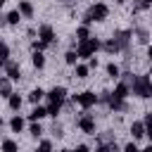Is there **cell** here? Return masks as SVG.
<instances>
[{
    "mask_svg": "<svg viewBox=\"0 0 152 152\" xmlns=\"http://www.w3.org/2000/svg\"><path fill=\"white\" fill-rule=\"evenodd\" d=\"M45 116H48V107H40V104H36V107H33V112L28 114V119H31L33 124H36V121H40V119H45Z\"/></svg>",
    "mask_w": 152,
    "mask_h": 152,
    "instance_id": "4fadbf2b",
    "label": "cell"
},
{
    "mask_svg": "<svg viewBox=\"0 0 152 152\" xmlns=\"http://www.w3.org/2000/svg\"><path fill=\"white\" fill-rule=\"evenodd\" d=\"M131 93L135 97H140V100H150L152 97V78L150 76H138L133 88H131Z\"/></svg>",
    "mask_w": 152,
    "mask_h": 152,
    "instance_id": "7a4b0ae2",
    "label": "cell"
},
{
    "mask_svg": "<svg viewBox=\"0 0 152 152\" xmlns=\"http://www.w3.org/2000/svg\"><path fill=\"white\" fill-rule=\"evenodd\" d=\"M124 152H142V150H138V147H135V142H128V145L124 147Z\"/></svg>",
    "mask_w": 152,
    "mask_h": 152,
    "instance_id": "74e56055",
    "label": "cell"
},
{
    "mask_svg": "<svg viewBox=\"0 0 152 152\" xmlns=\"http://www.w3.org/2000/svg\"><path fill=\"white\" fill-rule=\"evenodd\" d=\"M62 112V104L59 102H50L48 104V116H52V119H57V114Z\"/></svg>",
    "mask_w": 152,
    "mask_h": 152,
    "instance_id": "4316f807",
    "label": "cell"
},
{
    "mask_svg": "<svg viewBox=\"0 0 152 152\" xmlns=\"http://www.w3.org/2000/svg\"><path fill=\"white\" fill-rule=\"evenodd\" d=\"M142 152H152V145H147V147H145V150H142Z\"/></svg>",
    "mask_w": 152,
    "mask_h": 152,
    "instance_id": "7bdbcfd3",
    "label": "cell"
},
{
    "mask_svg": "<svg viewBox=\"0 0 152 152\" xmlns=\"http://www.w3.org/2000/svg\"><path fill=\"white\" fill-rule=\"evenodd\" d=\"M28 133H31L33 138H40V135H43V126H40V124H31V128H28Z\"/></svg>",
    "mask_w": 152,
    "mask_h": 152,
    "instance_id": "e575fe53",
    "label": "cell"
},
{
    "mask_svg": "<svg viewBox=\"0 0 152 152\" xmlns=\"http://www.w3.org/2000/svg\"><path fill=\"white\" fill-rule=\"evenodd\" d=\"M100 102L109 104V102H112V93H109V90H102V93H100Z\"/></svg>",
    "mask_w": 152,
    "mask_h": 152,
    "instance_id": "8d00e7d4",
    "label": "cell"
},
{
    "mask_svg": "<svg viewBox=\"0 0 152 152\" xmlns=\"http://www.w3.org/2000/svg\"><path fill=\"white\" fill-rule=\"evenodd\" d=\"M78 59H81V57H78V52H76V50H69V52L64 55V62H66V64H71V66H76V62H78Z\"/></svg>",
    "mask_w": 152,
    "mask_h": 152,
    "instance_id": "cb8c5ba5",
    "label": "cell"
},
{
    "mask_svg": "<svg viewBox=\"0 0 152 152\" xmlns=\"http://www.w3.org/2000/svg\"><path fill=\"white\" fill-rule=\"evenodd\" d=\"M57 152H71V150H57Z\"/></svg>",
    "mask_w": 152,
    "mask_h": 152,
    "instance_id": "bcb514c9",
    "label": "cell"
},
{
    "mask_svg": "<svg viewBox=\"0 0 152 152\" xmlns=\"http://www.w3.org/2000/svg\"><path fill=\"white\" fill-rule=\"evenodd\" d=\"M97 64H100L97 57H90V59H88V66H90V69H97Z\"/></svg>",
    "mask_w": 152,
    "mask_h": 152,
    "instance_id": "f35d334b",
    "label": "cell"
},
{
    "mask_svg": "<svg viewBox=\"0 0 152 152\" xmlns=\"http://www.w3.org/2000/svg\"><path fill=\"white\" fill-rule=\"evenodd\" d=\"M147 57H150V59H152V45H150V48H147Z\"/></svg>",
    "mask_w": 152,
    "mask_h": 152,
    "instance_id": "b9f144b4",
    "label": "cell"
},
{
    "mask_svg": "<svg viewBox=\"0 0 152 152\" xmlns=\"http://www.w3.org/2000/svg\"><path fill=\"white\" fill-rule=\"evenodd\" d=\"M21 102H24V100L19 97V93H14V95H12L10 100H7V104H10V109H14V112H19V107H21Z\"/></svg>",
    "mask_w": 152,
    "mask_h": 152,
    "instance_id": "603a6c76",
    "label": "cell"
},
{
    "mask_svg": "<svg viewBox=\"0 0 152 152\" xmlns=\"http://www.w3.org/2000/svg\"><path fill=\"white\" fill-rule=\"evenodd\" d=\"M52 135H55V138H64V126H62L59 121L52 124Z\"/></svg>",
    "mask_w": 152,
    "mask_h": 152,
    "instance_id": "1f68e13d",
    "label": "cell"
},
{
    "mask_svg": "<svg viewBox=\"0 0 152 152\" xmlns=\"http://www.w3.org/2000/svg\"><path fill=\"white\" fill-rule=\"evenodd\" d=\"M31 62H33L36 69H43V66H45V55H43V52H33V55H31Z\"/></svg>",
    "mask_w": 152,
    "mask_h": 152,
    "instance_id": "7402d4cb",
    "label": "cell"
},
{
    "mask_svg": "<svg viewBox=\"0 0 152 152\" xmlns=\"http://www.w3.org/2000/svg\"><path fill=\"white\" fill-rule=\"evenodd\" d=\"M124 2H126V0H116V5H124Z\"/></svg>",
    "mask_w": 152,
    "mask_h": 152,
    "instance_id": "ee69618b",
    "label": "cell"
},
{
    "mask_svg": "<svg viewBox=\"0 0 152 152\" xmlns=\"http://www.w3.org/2000/svg\"><path fill=\"white\" fill-rule=\"evenodd\" d=\"M145 128H147V138L152 140V112H145Z\"/></svg>",
    "mask_w": 152,
    "mask_h": 152,
    "instance_id": "f546056e",
    "label": "cell"
},
{
    "mask_svg": "<svg viewBox=\"0 0 152 152\" xmlns=\"http://www.w3.org/2000/svg\"><path fill=\"white\" fill-rule=\"evenodd\" d=\"M5 2H7V0H0V5H5Z\"/></svg>",
    "mask_w": 152,
    "mask_h": 152,
    "instance_id": "7dc6e473",
    "label": "cell"
},
{
    "mask_svg": "<svg viewBox=\"0 0 152 152\" xmlns=\"http://www.w3.org/2000/svg\"><path fill=\"white\" fill-rule=\"evenodd\" d=\"M131 135H133V140H138V138H142V135H147V128H145V121H133V124H131Z\"/></svg>",
    "mask_w": 152,
    "mask_h": 152,
    "instance_id": "30bf717a",
    "label": "cell"
},
{
    "mask_svg": "<svg viewBox=\"0 0 152 152\" xmlns=\"http://www.w3.org/2000/svg\"><path fill=\"white\" fill-rule=\"evenodd\" d=\"M0 62H2V64L10 62V45H7V43H2V48H0Z\"/></svg>",
    "mask_w": 152,
    "mask_h": 152,
    "instance_id": "f1b7e54d",
    "label": "cell"
},
{
    "mask_svg": "<svg viewBox=\"0 0 152 152\" xmlns=\"http://www.w3.org/2000/svg\"><path fill=\"white\" fill-rule=\"evenodd\" d=\"M107 17H109V7H107L104 2H95V5H90L88 12L83 14V24L90 26L93 21H104Z\"/></svg>",
    "mask_w": 152,
    "mask_h": 152,
    "instance_id": "6da1fadb",
    "label": "cell"
},
{
    "mask_svg": "<svg viewBox=\"0 0 152 152\" xmlns=\"http://www.w3.org/2000/svg\"><path fill=\"white\" fill-rule=\"evenodd\" d=\"M10 128H12L14 133H21V131H24V119H21V116H12V119H10Z\"/></svg>",
    "mask_w": 152,
    "mask_h": 152,
    "instance_id": "d6986e66",
    "label": "cell"
},
{
    "mask_svg": "<svg viewBox=\"0 0 152 152\" xmlns=\"http://www.w3.org/2000/svg\"><path fill=\"white\" fill-rule=\"evenodd\" d=\"M0 95H2V97H7V100L14 95V93H12V81H10L7 76H2V78H0Z\"/></svg>",
    "mask_w": 152,
    "mask_h": 152,
    "instance_id": "7c38bea8",
    "label": "cell"
},
{
    "mask_svg": "<svg viewBox=\"0 0 152 152\" xmlns=\"http://www.w3.org/2000/svg\"><path fill=\"white\" fill-rule=\"evenodd\" d=\"M45 48H48V43H43V40H40V38H38V40H33V43H31V50H33V52H43V50H45Z\"/></svg>",
    "mask_w": 152,
    "mask_h": 152,
    "instance_id": "836d02e7",
    "label": "cell"
},
{
    "mask_svg": "<svg viewBox=\"0 0 152 152\" xmlns=\"http://www.w3.org/2000/svg\"><path fill=\"white\" fill-rule=\"evenodd\" d=\"M36 152H52V142L50 140H40L38 147H36Z\"/></svg>",
    "mask_w": 152,
    "mask_h": 152,
    "instance_id": "d6a6232c",
    "label": "cell"
},
{
    "mask_svg": "<svg viewBox=\"0 0 152 152\" xmlns=\"http://www.w3.org/2000/svg\"><path fill=\"white\" fill-rule=\"evenodd\" d=\"M97 152H112L109 145H97Z\"/></svg>",
    "mask_w": 152,
    "mask_h": 152,
    "instance_id": "60d3db41",
    "label": "cell"
},
{
    "mask_svg": "<svg viewBox=\"0 0 152 152\" xmlns=\"http://www.w3.org/2000/svg\"><path fill=\"white\" fill-rule=\"evenodd\" d=\"M109 109H112V112H126V109H128V104H126V100H116V97L112 95V102H109Z\"/></svg>",
    "mask_w": 152,
    "mask_h": 152,
    "instance_id": "2e32d148",
    "label": "cell"
},
{
    "mask_svg": "<svg viewBox=\"0 0 152 152\" xmlns=\"http://www.w3.org/2000/svg\"><path fill=\"white\" fill-rule=\"evenodd\" d=\"M76 126H78L83 133H88V135H95V119H93V114H88V109H83V112L78 114V119H76Z\"/></svg>",
    "mask_w": 152,
    "mask_h": 152,
    "instance_id": "5b68a950",
    "label": "cell"
},
{
    "mask_svg": "<svg viewBox=\"0 0 152 152\" xmlns=\"http://www.w3.org/2000/svg\"><path fill=\"white\" fill-rule=\"evenodd\" d=\"M74 102H78L83 109H90V107H95L97 102H100V95H95L93 90H83V93H78V95H74L71 97Z\"/></svg>",
    "mask_w": 152,
    "mask_h": 152,
    "instance_id": "277c9868",
    "label": "cell"
},
{
    "mask_svg": "<svg viewBox=\"0 0 152 152\" xmlns=\"http://www.w3.org/2000/svg\"><path fill=\"white\" fill-rule=\"evenodd\" d=\"M71 152H90V147H88V145H78V147L71 150Z\"/></svg>",
    "mask_w": 152,
    "mask_h": 152,
    "instance_id": "ab89813d",
    "label": "cell"
},
{
    "mask_svg": "<svg viewBox=\"0 0 152 152\" xmlns=\"http://www.w3.org/2000/svg\"><path fill=\"white\" fill-rule=\"evenodd\" d=\"M107 74H109L112 78H121V69H119V64L109 62V64H107Z\"/></svg>",
    "mask_w": 152,
    "mask_h": 152,
    "instance_id": "484cf974",
    "label": "cell"
},
{
    "mask_svg": "<svg viewBox=\"0 0 152 152\" xmlns=\"http://www.w3.org/2000/svg\"><path fill=\"white\" fill-rule=\"evenodd\" d=\"M19 12H21V17H26V19H31L33 17V5L28 2V0H19V7H17Z\"/></svg>",
    "mask_w": 152,
    "mask_h": 152,
    "instance_id": "5bb4252c",
    "label": "cell"
},
{
    "mask_svg": "<svg viewBox=\"0 0 152 152\" xmlns=\"http://www.w3.org/2000/svg\"><path fill=\"white\" fill-rule=\"evenodd\" d=\"M5 66V76L10 78V81H19V76H21V69H19V64L17 62H7V64H2Z\"/></svg>",
    "mask_w": 152,
    "mask_h": 152,
    "instance_id": "9c48e42d",
    "label": "cell"
},
{
    "mask_svg": "<svg viewBox=\"0 0 152 152\" xmlns=\"http://www.w3.org/2000/svg\"><path fill=\"white\" fill-rule=\"evenodd\" d=\"M133 33H135L138 43H147V40H150V31H147V28H142V26H138V28H135Z\"/></svg>",
    "mask_w": 152,
    "mask_h": 152,
    "instance_id": "44dd1931",
    "label": "cell"
},
{
    "mask_svg": "<svg viewBox=\"0 0 152 152\" xmlns=\"http://www.w3.org/2000/svg\"><path fill=\"white\" fill-rule=\"evenodd\" d=\"M48 100H50V102L64 104V102H66V88H64V86H55V88L48 93Z\"/></svg>",
    "mask_w": 152,
    "mask_h": 152,
    "instance_id": "ba28073f",
    "label": "cell"
},
{
    "mask_svg": "<svg viewBox=\"0 0 152 152\" xmlns=\"http://www.w3.org/2000/svg\"><path fill=\"white\" fill-rule=\"evenodd\" d=\"M38 38L43 40V43H48V45H52L57 38H55V28L50 26V24H40L38 26Z\"/></svg>",
    "mask_w": 152,
    "mask_h": 152,
    "instance_id": "8992f818",
    "label": "cell"
},
{
    "mask_svg": "<svg viewBox=\"0 0 152 152\" xmlns=\"http://www.w3.org/2000/svg\"><path fill=\"white\" fill-rule=\"evenodd\" d=\"M102 48V43L97 40V38H88V40H81L78 45H76V52H78V57L81 59H90V57H95V52Z\"/></svg>",
    "mask_w": 152,
    "mask_h": 152,
    "instance_id": "3957f363",
    "label": "cell"
},
{
    "mask_svg": "<svg viewBox=\"0 0 152 152\" xmlns=\"http://www.w3.org/2000/svg\"><path fill=\"white\" fill-rule=\"evenodd\" d=\"M88 74H90L88 64H76V78H88Z\"/></svg>",
    "mask_w": 152,
    "mask_h": 152,
    "instance_id": "d4e9b609",
    "label": "cell"
},
{
    "mask_svg": "<svg viewBox=\"0 0 152 152\" xmlns=\"http://www.w3.org/2000/svg\"><path fill=\"white\" fill-rule=\"evenodd\" d=\"M88 38H93V36H90V26H86V24H81V26L76 28V40L81 43V40H88Z\"/></svg>",
    "mask_w": 152,
    "mask_h": 152,
    "instance_id": "9a60e30c",
    "label": "cell"
},
{
    "mask_svg": "<svg viewBox=\"0 0 152 152\" xmlns=\"http://www.w3.org/2000/svg\"><path fill=\"white\" fill-rule=\"evenodd\" d=\"M145 2H147V5H150V7H152V0H145Z\"/></svg>",
    "mask_w": 152,
    "mask_h": 152,
    "instance_id": "f6af8a7d",
    "label": "cell"
},
{
    "mask_svg": "<svg viewBox=\"0 0 152 152\" xmlns=\"http://www.w3.org/2000/svg\"><path fill=\"white\" fill-rule=\"evenodd\" d=\"M19 19H21V12L19 10H12V12L5 14V24H12L14 26V24H19Z\"/></svg>",
    "mask_w": 152,
    "mask_h": 152,
    "instance_id": "ac0fdd59",
    "label": "cell"
},
{
    "mask_svg": "<svg viewBox=\"0 0 152 152\" xmlns=\"http://www.w3.org/2000/svg\"><path fill=\"white\" fill-rule=\"evenodd\" d=\"M150 10H152V7H150Z\"/></svg>",
    "mask_w": 152,
    "mask_h": 152,
    "instance_id": "c3c4849f",
    "label": "cell"
},
{
    "mask_svg": "<svg viewBox=\"0 0 152 152\" xmlns=\"http://www.w3.org/2000/svg\"><path fill=\"white\" fill-rule=\"evenodd\" d=\"M2 152H19V145L7 138V140H2Z\"/></svg>",
    "mask_w": 152,
    "mask_h": 152,
    "instance_id": "83f0119b",
    "label": "cell"
},
{
    "mask_svg": "<svg viewBox=\"0 0 152 152\" xmlns=\"http://www.w3.org/2000/svg\"><path fill=\"white\" fill-rule=\"evenodd\" d=\"M112 95H114V97H116V100H126V97H128V95H131V88H128V86H126V83H124V81H119V83H116V88H114V93H112Z\"/></svg>",
    "mask_w": 152,
    "mask_h": 152,
    "instance_id": "8fae6325",
    "label": "cell"
},
{
    "mask_svg": "<svg viewBox=\"0 0 152 152\" xmlns=\"http://www.w3.org/2000/svg\"><path fill=\"white\" fill-rule=\"evenodd\" d=\"M45 95H48V93H45V90H43V88H33V90H31V93H28V100H31V102H33V104H38V102H40V100H43V97H45Z\"/></svg>",
    "mask_w": 152,
    "mask_h": 152,
    "instance_id": "e0dca14e",
    "label": "cell"
},
{
    "mask_svg": "<svg viewBox=\"0 0 152 152\" xmlns=\"http://www.w3.org/2000/svg\"><path fill=\"white\" fill-rule=\"evenodd\" d=\"M131 36H133V31H114V43L121 48V50H128V45H131Z\"/></svg>",
    "mask_w": 152,
    "mask_h": 152,
    "instance_id": "52a82bcc",
    "label": "cell"
},
{
    "mask_svg": "<svg viewBox=\"0 0 152 152\" xmlns=\"http://www.w3.org/2000/svg\"><path fill=\"white\" fill-rule=\"evenodd\" d=\"M109 142H116L112 131H104V133H100V135H97V145H109Z\"/></svg>",
    "mask_w": 152,
    "mask_h": 152,
    "instance_id": "ffe728a7",
    "label": "cell"
},
{
    "mask_svg": "<svg viewBox=\"0 0 152 152\" xmlns=\"http://www.w3.org/2000/svg\"><path fill=\"white\" fill-rule=\"evenodd\" d=\"M142 10H150V5H147L145 0H138V2L133 5V12H142Z\"/></svg>",
    "mask_w": 152,
    "mask_h": 152,
    "instance_id": "d590c367",
    "label": "cell"
},
{
    "mask_svg": "<svg viewBox=\"0 0 152 152\" xmlns=\"http://www.w3.org/2000/svg\"><path fill=\"white\" fill-rule=\"evenodd\" d=\"M102 50H107V52H119L121 48H119V45L114 43V38H112V40H107V43H102Z\"/></svg>",
    "mask_w": 152,
    "mask_h": 152,
    "instance_id": "4dcf8cb0",
    "label": "cell"
}]
</instances>
